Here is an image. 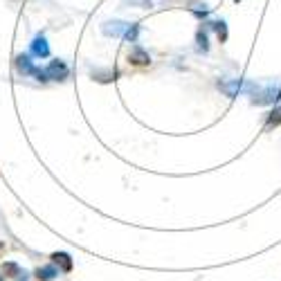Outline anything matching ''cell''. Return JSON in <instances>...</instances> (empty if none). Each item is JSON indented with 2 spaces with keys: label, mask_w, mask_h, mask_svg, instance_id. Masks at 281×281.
<instances>
[{
  "label": "cell",
  "mask_w": 281,
  "mask_h": 281,
  "mask_svg": "<svg viewBox=\"0 0 281 281\" xmlns=\"http://www.w3.org/2000/svg\"><path fill=\"white\" fill-rule=\"evenodd\" d=\"M279 97H281V86L257 88V92H252V103H272Z\"/></svg>",
  "instance_id": "1"
},
{
  "label": "cell",
  "mask_w": 281,
  "mask_h": 281,
  "mask_svg": "<svg viewBox=\"0 0 281 281\" xmlns=\"http://www.w3.org/2000/svg\"><path fill=\"white\" fill-rule=\"evenodd\" d=\"M45 75H48V81H65L67 75H70V70H67V65L63 61H50V65L45 67Z\"/></svg>",
  "instance_id": "2"
},
{
  "label": "cell",
  "mask_w": 281,
  "mask_h": 281,
  "mask_svg": "<svg viewBox=\"0 0 281 281\" xmlns=\"http://www.w3.org/2000/svg\"><path fill=\"white\" fill-rule=\"evenodd\" d=\"M29 52H32V56H36V59H48L50 56V45H48V41H45L43 34L34 36L32 45H29Z\"/></svg>",
  "instance_id": "3"
},
{
  "label": "cell",
  "mask_w": 281,
  "mask_h": 281,
  "mask_svg": "<svg viewBox=\"0 0 281 281\" xmlns=\"http://www.w3.org/2000/svg\"><path fill=\"white\" fill-rule=\"evenodd\" d=\"M3 274L7 279H18V281H27L29 279V274L25 272V270H20L14 261H7V263L3 265Z\"/></svg>",
  "instance_id": "4"
},
{
  "label": "cell",
  "mask_w": 281,
  "mask_h": 281,
  "mask_svg": "<svg viewBox=\"0 0 281 281\" xmlns=\"http://www.w3.org/2000/svg\"><path fill=\"white\" fill-rule=\"evenodd\" d=\"M128 63H131V65H139V67H142V65H149V63H151V56H149L142 48H137V45H135V48L128 52Z\"/></svg>",
  "instance_id": "5"
},
{
  "label": "cell",
  "mask_w": 281,
  "mask_h": 281,
  "mask_svg": "<svg viewBox=\"0 0 281 281\" xmlns=\"http://www.w3.org/2000/svg\"><path fill=\"white\" fill-rule=\"evenodd\" d=\"M131 27L128 23H122V20H113V23H103V34L106 36H124L126 29Z\"/></svg>",
  "instance_id": "6"
},
{
  "label": "cell",
  "mask_w": 281,
  "mask_h": 281,
  "mask_svg": "<svg viewBox=\"0 0 281 281\" xmlns=\"http://www.w3.org/2000/svg\"><path fill=\"white\" fill-rule=\"evenodd\" d=\"M52 263H54L61 272H72V259L67 252H54L52 254Z\"/></svg>",
  "instance_id": "7"
},
{
  "label": "cell",
  "mask_w": 281,
  "mask_h": 281,
  "mask_svg": "<svg viewBox=\"0 0 281 281\" xmlns=\"http://www.w3.org/2000/svg\"><path fill=\"white\" fill-rule=\"evenodd\" d=\"M14 65H16V70L20 75H32L34 67H36L32 63V59H29V54H18L16 59H14Z\"/></svg>",
  "instance_id": "8"
},
{
  "label": "cell",
  "mask_w": 281,
  "mask_h": 281,
  "mask_svg": "<svg viewBox=\"0 0 281 281\" xmlns=\"http://www.w3.org/2000/svg\"><path fill=\"white\" fill-rule=\"evenodd\" d=\"M59 272H61V270L56 268L54 263H50V265H41V268L36 270V279H39V281H52L54 277H59Z\"/></svg>",
  "instance_id": "9"
},
{
  "label": "cell",
  "mask_w": 281,
  "mask_h": 281,
  "mask_svg": "<svg viewBox=\"0 0 281 281\" xmlns=\"http://www.w3.org/2000/svg\"><path fill=\"white\" fill-rule=\"evenodd\" d=\"M218 88H221V90L225 92L227 97H234V95H236V90H238V88H241V81H232L230 86H227L225 81H218Z\"/></svg>",
  "instance_id": "10"
},
{
  "label": "cell",
  "mask_w": 281,
  "mask_h": 281,
  "mask_svg": "<svg viewBox=\"0 0 281 281\" xmlns=\"http://www.w3.org/2000/svg\"><path fill=\"white\" fill-rule=\"evenodd\" d=\"M279 124H281V106H279V108H274V111L270 113V117H268V128L279 126Z\"/></svg>",
  "instance_id": "11"
},
{
  "label": "cell",
  "mask_w": 281,
  "mask_h": 281,
  "mask_svg": "<svg viewBox=\"0 0 281 281\" xmlns=\"http://www.w3.org/2000/svg\"><path fill=\"white\" fill-rule=\"evenodd\" d=\"M212 27L216 29V34H218V41H221V43H225V41H227V27H225V23H223V20H221V23H214V25H212Z\"/></svg>",
  "instance_id": "12"
},
{
  "label": "cell",
  "mask_w": 281,
  "mask_h": 281,
  "mask_svg": "<svg viewBox=\"0 0 281 281\" xmlns=\"http://www.w3.org/2000/svg\"><path fill=\"white\" fill-rule=\"evenodd\" d=\"M137 34H139V25H131V27L126 29V34H124V39L135 43V41H137Z\"/></svg>",
  "instance_id": "13"
},
{
  "label": "cell",
  "mask_w": 281,
  "mask_h": 281,
  "mask_svg": "<svg viewBox=\"0 0 281 281\" xmlns=\"http://www.w3.org/2000/svg\"><path fill=\"white\" fill-rule=\"evenodd\" d=\"M196 41H198V48H200L202 52H207V34L202 32V29L198 32V36H196Z\"/></svg>",
  "instance_id": "14"
},
{
  "label": "cell",
  "mask_w": 281,
  "mask_h": 281,
  "mask_svg": "<svg viewBox=\"0 0 281 281\" xmlns=\"http://www.w3.org/2000/svg\"><path fill=\"white\" fill-rule=\"evenodd\" d=\"M3 252H5V243L0 241V254H3Z\"/></svg>",
  "instance_id": "15"
},
{
  "label": "cell",
  "mask_w": 281,
  "mask_h": 281,
  "mask_svg": "<svg viewBox=\"0 0 281 281\" xmlns=\"http://www.w3.org/2000/svg\"><path fill=\"white\" fill-rule=\"evenodd\" d=\"M0 281H3V277H0Z\"/></svg>",
  "instance_id": "16"
}]
</instances>
